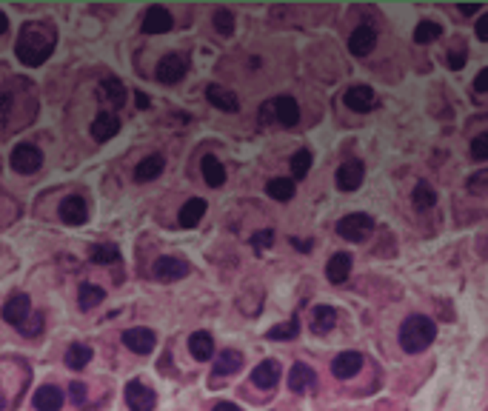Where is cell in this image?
I'll use <instances>...</instances> for the list:
<instances>
[{"label":"cell","instance_id":"obj_24","mask_svg":"<svg viewBox=\"0 0 488 411\" xmlns=\"http://www.w3.org/2000/svg\"><path fill=\"white\" fill-rule=\"evenodd\" d=\"M203 215H206V200L191 197V200L183 203V209H180V226L183 229H194L203 220Z\"/></svg>","mask_w":488,"mask_h":411},{"label":"cell","instance_id":"obj_31","mask_svg":"<svg viewBox=\"0 0 488 411\" xmlns=\"http://www.w3.org/2000/svg\"><path fill=\"white\" fill-rule=\"evenodd\" d=\"M78 300H80V309L89 311V309H95V306H100L106 300V292L100 286H95V283H83L80 292H78Z\"/></svg>","mask_w":488,"mask_h":411},{"label":"cell","instance_id":"obj_39","mask_svg":"<svg viewBox=\"0 0 488 411\" xmlns=\"http://www.w3.org/2000/svg\"><path fill=\"white\" fill-rule=\"evenodd\" d=\"M41 331H43V314H29V320L21 326L23 337H38Z\"/></svg>","mask_w":488,"mask_h":411},{"label":"cell","instance_id":"obj_14","mask_svg":"<svg viewBox=\"0 0 488 411\" xmlns=\"http://www.w3.org/2000/svg\"><path fill=\"white\" fill-rule=\"evenodd\" d=\"M60 220L69 226H83L89 220V203L83 197H66L60 203Z\"/></svg>","mask_w":488,"mask_h":411},{"label":"cell","instance_id":"obj_28","mask_svg":"<svg viewBox=\"0 0 488 411\" xmlns=\"http://www.w3.org/2000/svg\"><path fill=\"white\" fill-rule=\"evenodd\" d=\"M100 97L117 109V106L126 103V89H123V83L117 78H103L100 80Z\"/></svg>","mask_w":488,"mask_h":411},{"label":"cell","instance_id":"obj_42","mask_svg":"<svg viewBox=\"0 0 488 411\" xmlns=\"http://www.w3.org/2000/svg\"><path fill=\"white\" fill-rule=\"evenodd\" d=\"M275 243V232L272 229H263V232H258L255 237H252V246L258 249V252H263V249H269Z\"/></svg>","mask_w":488,"mask_h":411},{"label":"cell","instance_id":"obj_22","mask_svg":"<svg viewBox=\"0 0 488 411\" xmlns=\"http://www.w3.org/2000/svg\"><path fill=\"white\" fill-rule=\"evenodd\" d=\"M349 274H351V255L337 252L334 257H329V263H326V277H329L334 286H340Z\"/></svg>","mask_w":488,"mask_h":411},{"label":"cell","instance_id":"obj_13","mask_svg":"<svg viewBox=\"0 0 488 411\" xmlns=\"http://www.w3.org/2000/svg\"><path fill=\"white\" fill-rule=\"evenodd\" d=\"M183 75H186V60H183L180 55H166V58H160V63H157V80H160V83L174 86V83L183 80Z\"/></svg>","mask_w":488,"mask_h":411},{"label":"cell","instance_id":"obj_38","mask_svg":"<svg viewBox=\"0 0 488 411\" xmlns=\"http://www.w3.org/2000/svg\"><path fill=\"white\" fill-rule=\"evenodd\" d=\"M312 169V151L309 149H300L295 157H292V174L295 177H306Z\"/></svg>","mask_w":488,"mask_h":411},{"label":"cell","instance_id":"obj_15","mask_svg":"<svg viewBox=\"0 0 488 411\" xmlns=\"http://www.w3.org/2000/svg\"><path fill=\"white\" fill-rule=\"evenodd\" d=\"M363 368V354L360 351H343L331 360V374L337 380H351Z\"/></svg>","mask_w":488,"mask_h":411},{"label":"cell","instance_id":"obj_33","mask_svg":"<svg viewBox=\"0 0 488 411\" xmlns=\"http://www.w3.org/2000/svg\"><path fill=\"white\" fill-rule=\"evenodd\" d=\"M266 191H269V197H275V200H292V197H295V180H289V177H275V180H269Z\"/></svg>","mask_w":488,"mask_h":411},{"label":"cell","instance_id":"obj_45","mask_svg":"<svg viewBox=\"0 0 488 411\" xmlns=\"http://www.w3.org/2000/svg\"><path fill=\"white\" fill-rule=\"evenodd\" d=\"M477 38H479V41H488V15H482V18L477 21Z\"/></svg>","mask_w":488,"mask_h":411},{"label":"cell","instance_id":"obj_26","mask_svg":"<svg viewBox=\"0 0 488 411\" xmlns=\"http://www.w3.org/2000/svg\"><path fill=\"white\" fill-rule=\"evenodd\" d=\"M240 368H243V354H240V351H234V348L220 351V354H217V360H214V374H220V377L237 374Z\"/></svg>","mask_w":488,"mask_h":411},{"label":"cell","instance_id":"obj_12","mask_svg":"<svg viewBox=\"0 0 488 411\" xmlns=\"http://www.w3.org/2000/svg\"><path fill=\"white\" fill-rule=\"evenodd\" d=\"M171 26H174V18L169 15V9H163V6L146 9V15H143V32L146 35H166V32H171Z\"/></svg>","mask_w":488,"mask_h":411},{"label":"cell","instance_id":"obj_46","mask_svg":"<svg viewBox=\"0 0 488 411\" xmlns=\"http://www.w3.org/2000/svg\"><path fill=\"white\" fill-rule=\"evenodd\" d=\"M460 12L462 15H477L479 12V4H460Z\"/></svg>","mask_w":488,"mask_h":411},{"label":"cell","instance_id":"obj_48","mask_svg":"<svg viewBox=\"0 0 488 411\" xmlns=\"http://www.w3.org/2000/svg\"><path fill=\"white\" fill-rule=\"evenodd\" d=\"M6 29H9V18H6L4 12H0V35H4Z\"/></svg>","mask_w":488,"mask_h":411},{"label":"cell","instance_id":"obj_9","mask_svg":"<svg viewBox=\"0 0 488 411\" xmlns=\"http://www.w3.org/2000/svg\"><path fill=\"white\" fill-rule=\"evenodd\" d=\"M363 177H366V166L360 160H346L340 169H337V188L340 191H357L363 186Z\"/></svg>","mask_w":488,"mask_h":411},{"label":"cell","instance_id":"obj_6","mask_svg":"<svg viewBox=\"0 0 488 411\" xmlns=\"http://www.w3.org/2000/svg\"><path fill=\"white\" fill-rule=\"evenodd\" d=\"M189 263L183 260V257H174V255H166V257H157V263H154V277L157 280H163V283H174V280H180V277H186L189 274Z\"/></svg>","mask_w":488,"mask_h":411},{"label":"cell","instance_id":"obj_19","mask_svg":"<svg viewBox=\"0 0 488 411\" xmlns=\"http://www.w3.org/2000/svg\"><path fill=\"white\" fill-rule=\"evenodd\" d=\"M206 97H208V103H211L214 109H220V112H237V109H240L237 95H234L231 89H226V86L211 83V86L206 89Z\"/></svg>","mask_w":488,"mask_h":411},{"label":"cell","instance_id":"obj_29","mask_svg":"<svg viewBox=\"0 0 488 411\" xmlns=\"http://www.w3.org/2000/svg\"><path fill=\"white\" fill-rule=\"evenodd\" d=\"M411 203H414V209H420V212L434 209V203H437V191H434V186H428V183H417V186H414V191H411Z\"/></svg>","mask_w":488,"mask_h":411},{"label":"cell","instance_id":"obj_5","mask_svg":"<svg viewBox=\"0 0 488 411\" xmlns=\"http://www.w3.org/2000/svg\"><path fill=\"white\" fill-rule=\"evenodd\" d=\"M41 166H43V151H41L38 146H32V143L15 146V151H12V169H15V171H21V174H35Z\"/></svg>","mask_w":488,"mask_h":411},{"label":"cell","instance_id":"obj_25","mask_svg":"<svg viewBox=\"0 0 488 411\" xmlns=\"http://www.w3.org/2000/svg\"><path fill=\"white\" fill-rule=\"evenodd\" d=\"M163 166H166V160H163L160 154H149L146 160H140V163L134 166V180L149 183V180H154V177L163 174Z\"/></svg>","mask_w":488,"mask_h":411},{"label":"cell","instance_id":"obj_32","mask_svg":"<svg viewBox=\"0 0 488 411\" xmlns=\"http://www.w3.org/2000/svg\"><path fill=\"white\" fill-rule=\"evenodd\" d=\"M89 360H92V346L72 343V346L66 348V365H69V368H83V365H89Z\"/></svg>","mask_w":488,"mask_h":411},{"label":"cell","instance_id":"obj_18","mask_svg":"<svg viewBox=\"0 0 488 411\" xmlns=\"http://www.w3.org/2000/svg\"><path fill=\"white\" fill-rule=\"evenodd\" d=\"M66 402V394L58 385H41L35 391V408L38 411H60Z\"/></svg>","mask_w":488,"mask_h":411},{"label":"cell","instance_id":"obj_36","mask_svg":"<svg viewBox=\"0 0 488 411\" xmlns=\"http://www.w3.org/2000/svg\"><path fill=\"white\" fill-rule=\"evenodd\" d=\"M297 334H300V323H297V320H289V323H283V326L269 329V340H295Z\"/></svg>","mask_w":488,"mask_h":411},{"label":"cell","instance_id":"obj_27","mask_svg":"<svg viewBox=\"0 0 488 411\" xmlns=\"http://www.w3.org/2000/svg\"><path fill=\"white\" fill-rule=\"evenodd\" d=\"M337 326V311L331 306H317L312 314V331L314 334H329Z\"/></svg>","mask_w":488,"mask_h":411},{"label":"cell","instance_id":"obj_37","mask_svg":"<svg viewBox=\"0 0 488 411\" xmlns=\"http://www.w3.org/2000/svg\"><path fill=\"white\" fill-rule=\"evenodd\" d=\"M211 21H214V29H217L223 38H228V35L234 32V15H231L228 9H217Z\"/></svg>","mask_w":488,"mask_h":411},{"label":"cell","instance_id":"obj_4","mask_svg":"<svg viewBox=\"0 0 488 411\" xmlns=\"http://www.w3.org/2000/svg\"><path fill=\"white\" fill-rule=\"evenodd\" d=\"M371 232H374V218L366 215V212L346 215V218L337 223V235H340L343 240H351V243H363Z\"/></svg>","mask_w":488,"mask_h":411},{"label":"cell","instance_id":"obj_3","mask_svg":"<svg viewBox=\"0 0 488 411\" xmlns=\"http://www.w3.org/2000/svg\"><path fill=\"white\" fill-rule=\"evenodd\" d=\"M260 114H263V120H275V123H280L286 129H292V126L300 123V106H297V100L292 95H280V97L269 100L260 109Z\"/></svg>","mask_w":488,"mask_h":411},{"label":"cell","instance_id":"obj_51","mask_svg":"<svg viewBox=\"0 0 488 411\" xmlns=\"http://www.w3.org/2000/svg\"><path fill=\"white\" fill-rule=\"evenodd\" d=\"M6 408V397H4V388H0V411Z\"/></svg>","mask_w":488,"mask_h":411},{"label":"cell","instance_id":"obj_50","mask_svg":"<svg viewBox=\"0 0 488 411\" xmlns=\"http://www.w3.org/2000/svg\"><path fill=\"white\" fill-rule=\"evenodd\" d=\"M292 243H295V246H297V249H303V252H309V249H312V243H309V240H306V243H303V240H297V237H295V240H292Z\"/></svg>","mask_w":488,"mask_h":411},{"label":"cell","instance_id":"obj_47","mask_svg":"<svg viewBox=\"0 0 488 411\" xmlns=\"http://www.w3.org/2000/svg\"><path fill=\"white\" fill-rule=\"evenodd\" d=\"M211 411H243L240 405H234V402H217Z\"/></svg>","mask_w":488,"mask_h":411},{"label":"cell","instance_id":"obj_17","mask_svg":"<svg viewBox=\"0 0 488 411\" xmlns=\"http://www.w3.org/2000/svg\"><path fill=\"white\" fill-rule=\"evenodd\" d=\"M374 43H377V32H374V26H368V23L357 26V29L351 32V38H349V49H351V55H357V58L368 55V52L374 49Z\"/></svg>","mask_w":488,"mask_h":411},{"label":"cell","instance_id":"obj_35","mask_svg":"<svg viewBox=\"0 0 488 411\" xmlns=\"http://www.w3.org/2000/svg\"><path fill=\"white\" fill-rule=\"evenodd\" d=\"M440 35H442V26L434 23V21H423V23L414 29V41H417V43H431V41H437Z\"/></svg>","mask_w":488,"mask_h":411},{"label":"cell","instance_id":"obj_8","mask_svg":"<svg viewBox=\"0 0 488 411\" xmlns=\"http://www.w3.org/2000/svg\"><path fill=\"white\" fill-rule=\"evenodd\" d=\"M126 402H129L132 411H154L157 397H154V391H152L146 383L132 380V383L126 385Z\"/></svg>","mask_w":488,"mask_h":411},{"label":"cell","instance_id":"obj_30","mask_svg":"<svg viewBox=\"0 0 488 411\" xmlns=\"http://www.w3.org/2000/svg\"><path fill=\"white\" fill-rule=\"evenodd\" d=\"M203 180L211 186V188H217V186H223L226 183V169H223V163L217 160V157H203Z\"/></svg>","mask_w":488,"mask_h":411},{"label":"cell","instance_id":"obj_44","mask_svg":"<svg viewBox=\"0 0 488 411\" xmlns=\"http://www.w3.org/2000/svg\"><path fill=\"white\" fill-rule=\"evenodd\" d=\"M474 89H477V92H488V69H482V72L474 78Z\"/></svg>","mask_w":488,"mask_h":411},{"label":"cell","instance_id":"obj_2","mask_svg":"<svg viewBox=\"0 0 488 411\" xmlns=\"http://www.w3.org/2000/svg\"><path fill=\"white\" fill-rule=\"evenodd\" d=\"M437 337V323L431 317H423V314H411L403 326H400V346L403 351L408 354H417L423 348H428Z\"/></svg>","mask_w":488,"mask_h":411},{"label":"cell","instance_id":"obj_41","mask_svg":"<svg viewBox=\"0 0 488 411\" xmlns=\"http://www.w3.org/2000/svg\"><path fill=\"white\" fill-rule=\"evenodd\" d=\"M465 60H468V52H465L462 46H457V49H451V52L445 55V63H448V69H454V72H460V69L465 66Z\"/></svg>","mask_w":488,"mask_h":411},{"label":"cell","instance_id":"obj_43","mask_svg":"<svg viewBox=\"0 0 488 411\" xmlns=\"http://www.w3.org/2000/svg\"><path fill=\"white\" fill-rule=\"evenodd\" d=\"M69 400H72L75 405H83V402H86V385H83V383H72V385H69Z\"/></svg>","mask_w":488,"mask_h":411},{"label":"cell","instance_id":"obj_40","mask_svg":"<svg viewBox=\"0 0 488 411\" xmlns=\"http://www.w3.org/2000/svg\"><path fill=\"white\" fill-rule=\"evenodd\" d=\"M471 157L474 160H488V132L485 134H477L471 140Z\"/></svg>","mask_w":488,"mask_h":411},{"label":"cell","instance_id":"obj_1","mask_svg":"<svg viewBox=\"0 0 488 411\" xmlns=\"http://www.w3.org/2000/svg\"><path fill=\"white\" fill-rule=\"evenodd\" d=\"M55 43H58V29L52 23L29 21V23L21 26L15 55H18V60L23 66H41V63H46L52 58Z\"/></svg>","mask_w":488,"mask_h":411},{"label":"cell","instance_id":"obj_23","mask_svg":"<svg viewBox=\"0 0 488 411\" xmlns=\"http://www.w3.org/2000/svg\"><path fill=\"white\" fill-rule=\"evenodd\" d=\"M189 351H191V357L200 360V363L211 360V357H214V337H211L208 331H194V334L189 337Z\"/></svg>","mask_w":488,"mask_h":411},{"label":"cell","instance_id":"obj_20","mask_svg":"<svg viewBox=\"0 0 488 411\" xmlns=\"http://www.w3.org/2000/svg\"><path fill=\"white\" fill-rule=\"evenodd\" d=\"M120 132V117H115L112 112H100L95 120H92V137L95 140H112L115 134Z\"/></svg>","mask_w":488,"mask_h":411},{"label":"cell","instance_id":"obj_49","mask_svg":"<svg viewBox=\"0 0 488 411\" xmlns=\"http://www.w3.org/2000/svg\"><path fill=\"white\" fill-rule=\"evenodd\" d=\"M137 106H140V109H146V106H149V97H146L143 92H137Z\"/></svg>","mask_w":488,"mask_h":411},{"label":"cell","instance_id":"obj_7","mask_svg":"<svg viewBox=\"0 0 488 411\" xmlns=\"http://www.w3.org/2000/svg\"><path fill=\"white\" fill-rule=\"evenodd\" d=\"M0 314H4V320H6L9 326L21 329V326L29 320V314H32V303H29L26 294H12V297L4 303V309H0Z\"/></svg>","mask_w":488,"mask_h":411},{"label":"cell","instance_id":"obj_34","mask_svg":"<svg viewBox=\"0 0 488 411\" xmlns=\"http://www.w3.org/2000/svg\"><path fill=\"white\" fill-rule=\"evenodd\" d=\"M89 257H92V263H97V266H109V263H117V260H120V252H117V246L103 243V246H95Z\"/></svg>","mask_w":488,"mask_h":411},{"label":"cell","instance_id":"obj_16","mask_svg":"<svg viewBox=\"0 0 488 411\" xmlns=\"http://www.w3.org/2000/svg\"><path fill=\"white\" fill-rule=\"evenodd\" d=\"M346 106L351 109V112H371L374 106H377V95H374V89H368V86H351V89H346Z\"/></svg>","mask_w":488,"mask_h":411},{"label":"cell","instance_id":"obj_21","mask_svg":"<svg viewBox=\"0 0 488 411\" xmlns=\"http://www.w3.org/2000/svg\"><path fill=\"white\" fill-rule=\"evenodd\" d=\"M252 383L258 388H275L280 383V363L277 360H263L255 371H252Z\"/></svg>","mask_w":488,"mask_h":411},{"label":"cell","instance_id":"obj_10","mask_svg":"<svg viewBox=\"0 0 488 411\" xmlns=\"http://www.w3.org/2000/svg\"><path fill=\"white\" fill-rule=\"evenodd\" d=\"M123 346H126L129 351H134V354H149V351L157 346V337H154L152 329L137 326V329H126V331H123Z\"/></svg>","mask_w":488,"mask_h":411},{"label":"cell","instance_id":"obj_11","mask_svg":"<svg viewBox=\"0 0 488 411\" xmlns=\"http://www.w3.org/2000/svg\"><path fill=\"white\" fill-rule=\"evenodd\" d=\"M289 388L295 391V394H309L314 385H317V374H314V368L312 365H306V363H295L292 368H289Z\"/></svg>","mask_w":488,"mask_h":411}]
</instances>
